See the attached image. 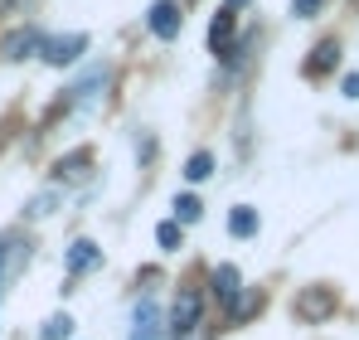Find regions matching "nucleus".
Wrapping results in <instances>:
<instances>
[{"mask_svg":"<svg viewBox=\"0 0 359 340\" xmlns=\"http://www.w3.org/2000/svg\"><path fill=\"white\" fill-rule=\"evenodd\" d=\"M180 219H161V224H156V243H161V248H165V253H175L180 248Z\"/></svg>","mask_w":359,"mask_h":340,"instance_id":"2eb2a0df","label":"nucleus"},{"mask_svg":"<svg viewBox=\"0 0 359 340\" xmlns=\"http://www.w3.org/2000/svg\"><path fill=\"white\" fill-rule=\"evenodd\" d=\"M68 336H73V316H68V311L49 316V321H44V331H39V340H68Z\"/></svg>","mask_w":359,"mask_h":340,"instance_id":"ddd939ff","label":"nucleus"},{"mask_svg":"<svg viewBox=\"0 0 359 340\" xmlns=\"http://www.w3.org/2000/svg\"><path fill=\"white\" fill-rule=\"evenodd\" d=\"M345 98H355V103H359V73H350V78H345Z\"/></svg>","mask_w":359,"mask_h":340,"instance_id":"aec40b11","label":"nucleus"},{"mask_svg":"<svg viewBox=\"0 0 359 340\" xmlns=\"http://www.w3.org/2000/svg\"><path fill=\"white\" fill-rule=\"evenodd\" d=\"M335 63H340V44H335V39H325V44H320V49L311 54V63H306V73H316V78H320V73H330Z\"/></svg>","mask_w":359,"mask_h":340,"instance_id":"9d476101","label":"nucleus"},{"mask_svg":"<svg viewBox=\"0 0 359 340\" xmlns=\"http://www.w3.org/2000/svg\"><path fill=\"white\" fill-rule=\"evenodd\" d=\"M229 39H233V10L224 5L219 15H214V30H209V49L219 58H229Z\"/></svg>","mask_w":359,"mask_h":340,"instance_id":"1a4fd4ad","label":"nucleus"},{"mask_svg":"<svg viewBox=\"0 0 359 340\" xmlns=\"http://www.w3.org/2000/svg\"><path fill=\"white\" fill-rule=\"evenodd\" d=\"M78 54H88V34H44V49H39L44 63L63 68V63H73Z\"/></svg>","mask_w":359,"mask_h":340,"instance_id":"7ed1b4c3","label":"nucleus"},{"mask_svg":"<svg viewBox=\"0 0 359 340\" xmlns=\"http://www.w3.org/2000/svg\"><path fill=\"white\" fill-rule=\"evenodd\" d=\"M199 316H204V296H199L194 287H184V292L175 296V311H170V336L184 340L194 326H199Z\"/></svg>","mask_w":359,"mask_h":340,"instance_id":"f257e3e1","label":"nucleus"},{"mask_svg":"<svg viewBox=\"0 0 359 340\" xmlns=\"http://www.w3.org/2000/svg\"><path fill=\"white\" fill-rule=\"evenodd\" d=\"M320 5H325V0H297V5H292V10H297V20H311V15H316V10H320Z\"/></svg>","mask_w":359,"mask_h":340,"instance_id":"6ab92c4d","label":"nucleus"},{"mask_svg":"<svg viewBox=\"0 0 359 340\" xmlns=\"http://www.w3.org/2000/svg\"><path fill=\"white\" fill-rule=\"evenodd\" d=\"M97 268H102V253H97L93 238L68 243V277H78V273H97Z\"/></svg>","mask_w":359,"mask_h":340,"instance_id":"6e6552de","label":"nucleus"},{"mask_svg":"<svg viewBox=\"0 0 359 340\" xmlns=\"http://www.w3.org/2000/svg\"><path fill=\"white\" fill-rule=\"evenodd\" d=\"M238 5H248V0H229V10H238Z\"/></svg>","mask_w":359,"mask_h":340,"instance_id":"4be33fe9","label":"nucleus"},{"mask_svg":"<svg viewBox=\"0 0 359 340\" xmlns=\"http://www.w3.org/2000/svg\"><path fill=\"white\" fill-rule=\"evenodd\" d=\"M214 296L229 306V311H238V296H243V273L233 263H219L214 268Z\"/></svg>","mask_w":359,"mask_h":340,"instance_id":"423d86ee","label":"nucleus"},{"mask_svg":"<svg viewBox=\"0 0 359 340\" xmlns=\"http://www.w3.org/2000/svg\"><path fill=\"white\" fill-rule=\"evenodd\" d=\"M88 161H93V156H88V151H73V156H68V161H59V180H78V175H83V166H88Z\"/></svg>","mask_w":359,"mask_h":340,"instance_id":"dca6fc26","label":"nucleus"},{"mask_svg":"<svg viewBox=\"0 0 359 340\" xmlns=\"http://www.w3.org/2000/svg\"><path fill=\"white\" fill-rule=\"evenodd\" d=\"M126 340H161V301L156 296H141L136 311H131V336Z\"/></svg>","mask_w":359,"mask_h":340,"instance_id":"20e7f679","label":"nucleus"},{"mask_svg":"<svg viewBox=\"0 0 359 340\" xmlns=\"http://www.w3.org/2000/svg\"><path fill=\"white\" fill-rule=\"evenodd\" d=\"M49 209H54V195H34L29 200V219H44Z\"/></svg>","mask_w":359,"mask_h":340,"instance_id":"a211bd4d","label":"nucleus"},{"mask_svg":"<svg viewBox=\"0 0 359 340\" xmlns=\"http://www.w3.org/2000/svg\"><path fill=\"white\" fill-rule=\"evenodd\" d=\"M175 219H180V224H199V219H204L199 195H180V200H175Z\"/></svg>","mask_w":359,"mask_h":340,"instance_id":"f8f14e48","label":"nucleus"},{"mask_svg":"<svg viewBox=\"0 0 359 340\" xmlns=\"http://www.w3.org/2000/svg\"><path fill=\"white\" fill-rule=\"evenodd\" d=\"M209 175H214V156L209 151H194L184 161V180H209Z\"/></svg>","mask_w":359,"mask_h":340,"instance_id":"4468645a","label":"nucleus"},{"mask_svg":"<svg viewBox=\"0 0 359 340\" xmlns=\"http://www.w3.org/2000/svg\"><path fill=\"white\" fill-rule=\"evenodd\" d=\"M107 78H112V73H107V68H93V73H88V78H83V83H73V88H68V93H63L59 112H73V107H88V103H93V98H97V88H107Z\"/></svg>","mask_w":359,"mask_h":340,"instance_id":"39448f33","label":"nucleus"},{"mask_svg":"<svg viewBox=\"0 0 359 340\" xmlns=\"http://www.w3.org/2000/svg\"><path fill=\"white\" fill-rule=\"evenodd\" d=\"M311 311H316V316H320V311H330V296H325V292H320V296H316V292H306V296H301V316H311Z\"/></svg>","mask_w":359,"mask_h":340,"instance_id":"f3484780","label":"nucleus"},{"mask_svg":"<svg viewBox=\"0 0 359 340\" xmlns=\"http://www.w3.org/2000/svg\"><path fill=\"white\" fill-rule=\"evenodd\" d=\"M39 49H44V30H34V25H20V30H10V34L0 39V58H10V63L39 54Z\"/></svg>","mask_w":359,"mask_h":340,"instance_id":"f03ea898","label":"nucleus"},{"mask_svg":"<svg viewBox=\"0 0 359 340\" xmlns=\"http://www.w3.org/2000/svg\"><path fill=\"white\" fill-rule=\"evenodd\" d=\"M146 25H151L156 39H175V34H180V5H175V0H156L151 15H146Z\"/></svg>","mask_w":359,"mask_h":340,"instance_id":"0eeeda50","label":"nucleus"},{"mask_svg":"<svg viewBox=\"0 0 359 340\" xmlns=\"http://www.w3.org/2000/svg\"><path fill=\"white\" fill-rule=\"evenodd\" d=\"M229 233H233V238H252V233H257V209L238 204V209L229 214Z\"/></svg>","mask_w":359,"mask_h":340,"instance_id":"9b49d317","label":"nucleus"},{"mask_svg":"<svg viewBox=\"0 0 359 340\" xmlns=\"http://www.w3.org/2000/svg\"><path fill=\"white\" fill-rule=\"evenodd\" d=\"M5 10H15V0H0V15H5Z\"/></svg>","mask_w":359,"mask_h":340,"instance_id":"412c9836","label":"nucleus"}]
</instances>
